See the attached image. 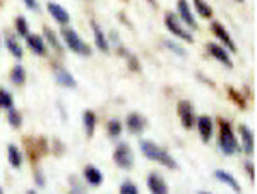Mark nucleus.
Here are the masks:
<instances>
[{
    "label": "nucleus",
    "instance_id": "nucleus-1",
    "mask_svg": "<svg viewBox=\"0 0 257 194\" xmlns=\"http://www.w3.org/2000/svg\"><path fill=\"white\" fill-rule=\"evenodd\" d=\"M139 146H141L143 155L146 156L148 160H151V162L161 163V165H165V167L172 168V170H177V168H178L175 158H173V156L170 155L167 150L160 148L158 144H155L153 141H141Z\"/></svg>",
    "mask_w": 257,
    "mask_h": 194
},
{
    "label": "nucleus",
    "instance_id": "nucleus-19",
    "mask_svg": "<svg viewBox=\"0 0 257 194\" xmlns=\"http://www.w3.org/2000/svg\"><path fill=\"white\" fill-rule=\"evenodd\" d=\"M214 177H216L219 182L230 185V187L233 189L235 192H242V187H240V184L237 182V179H235V177L231 175L230 172H226V170H216V172H214Z\"/></svg>",
    "mask_w": 257,
    "mask_h": 194
},
{
    "label": "nucleus",
    "instance_id": "nucleus-16",
    "mask_svg": "<svg viewBox=\"0 0 257 194\" xmlns=\"http://www.w3.org/2000/svg\"><path fill=\"white\" fill-rule=\"evenodd\" d=\"M240 131V136H242V144H243V151L248 155L254 153V148H255V143H254V133L248 129L247 126H240L238 127Z\"/></svg>",
    "mask_w": 257,
    "mask_h": 194
},
{
    "label": "nucleus",
    "instance_id": "nucleus-13",
    "mask_svg": "<svg viewBox=\"0 0 257 194\" xmlns=\"http://www.w3.org/2000/svg\"><path fill=\"white\" fill-rule=\"evenodd\" d=\"M148 187L153 194H168V185L165 184L163 177L160 174H149Z\"/></svg>",
    "mask_w": 257,
    "mask_h": 194
},
{
    "label": "nucleus",
    "instance_id": "nucleus-37",
    "mask_svg": "<svg viewBox=\"0 0 257 194\" xmlns=\"http://www.w3.org/2000/svg\"><path fill=\"white\" fill-rule=\"evenodd\" d=\"M149 4H151V6H155V7L158 6V2H156V0H149Z\"/></svg>",
    "mask_w": 257,
    "mask_h": 194
},
{
    "label": "nucleus",
    "instance_id": "nucleus-2",
    "mask_svg": "<svg viewBox=\"0 0 257 194\" xmlns=\"http://www.w3.org/2000/svg\"><path fill=\"white\" fill-rule=\"evenodd\" d=\"M219 148H221L223 155L233 156L240 151L237 138H235L233 127L228 121H219Z\"/></svg>",
    "mask_w": 257,
    "mask_h": 194
},
{
    "label": "nucleus",
    "instance_id": "nucleus-27",
    "mask_svg": "<svg viewBox=\"0 0 257 194\" xmlns=\"http://www.w3.org/2000/svg\"><path fill=\"white\" fill-rule=\"evenodd\" d=\"M122 134V124L117 119H111L108 122V136L110 138H118Z\"/></svg>",
    "mask_w": 257,
    "mask_h": 194
},
{
    "label": "nucleus",
    "instance_id": "nucleus-9",
    "mask_svg": "<svg viewBox=\"0 0 257 194\" xmlns=\"http://www.w3.org/2000/svg\"><path fill=\"white\" fill-rule=\"evenodd\" d=\"M208 52L211 57H214L218 62H221L225 67H228V69L233 67V62L230 59V53H228L223 47H219L216 43H208Z\"/></svg>",
    "mask_w": 257,
    "mask_h": 194
},
{
    "label": "nucleus",
    "instance_id": "nucleus-33",
    "mask_svg": "<svg viewBox=\"0 0 257 194\" xmlns=\"http://www.w3.org/2000/svg\"><path fill=\"white\" fill-rule=\"evenodd\" d=\"M128 67H131V71H134V72L141 71V64L134 55H128Z\"/></svg>",
    "mask_w": 257,
    "mask_h": 194
},
{
    "label": "nucleus",
    "instance_id": "nucleus-39",
    "mask_svg": "<svg viewBox=\"0 0 257 194\" xmlns=\"http://www.w3.org/2000/svg\"><path fill=\"white\" fill-rule=\"evenodd\" d=\"M237 2H243V0H237Z\"/></svg>",
    "mask_w": 257,
    "mask_h": 194
},
{
    "label": "nucleus",
    "instance_id": "nucleus-3",
    "mask_svg": "<svg viewBox=\"0 0 257 194\" xmlns=\"http://www.w3.org/2000/svg\"><path fill=\"white\" fill-rule=\"evenodd\" d=\"M62 38H64L65 45L72 50L74 53H77V55H91V48L89 45H86L84 41L79 35H77V31L74 30V28H64L62 30Z\"/></svg>",
    "mask_w": 257,
    "mask_h": 194
},
{
    "label": "nucleus",
    "instance_id": "nucleus-30",
    "mask_svg": "<svg viewBox=\"0 0 257 194\" xmlns=\"http://www.w3.org/2000/svg\"><path fill=\"white\" fill-rule=\"evenodd\" d=\"M120 192L122 194H138L139 189H138V185L132 184L131 180H125V182L120 185Z\"/></svg>",
    "mask_w": 257,
    "mask_h": 194
},
{
    "label": "nucleus",
    "instance_id": "nucleus-20",
    "mask_svg": "<svg viewBox=\"0 0 257 194\" xmlns=\"http://www.w3.org/2000/svg\"><path fill=\"white\" fill-rule=\"evenodd\" d=\"M82 124H84V131L88 138H93L94 129H96V115L93 110H84L82 114Z\"/></svg>",
    "mask_w": 257,
    "mask_h": 194
},
{
    "label": "nucleus",
    "instance_id": "nucleus-34",
    "mask_svg": "<svg viewBox=\"0 0 257 194\" xmlns=\"http://www.w3.org/2000/svg\"><path fill=\"white\" fill-rule=\"evenodd\" d=\"M23 2L26 4L28 9H31V11H40V4H38V0H23Z\"/></svg>",
    "mask_w": 257,
    "mask_h": 194
},
{
    "label": "nucleus",
    "instance_id": "nucleus-38",
    "mask_svg": "<svg viewBox=\"0 0 257 194\" xmlns=\"http://www.w3.org/2000/svg\"><path fill=\"white\" fill-rule=\"evenodd\" d=\"M2 192H4V191H2V187H0V194H2Z\"/></svg>",
    "mask_w": 257,
    "mask_h": 194
},
{
    "label": "nucleus",
    "instance_id": "nucleus-12",
    "mask_svg": "<svg viewBox=\"0 0 257 194\" xmlns=\"http://www.w3.org/2000/svg\"><path fill=\"white\" fill-rule=\"evenodd\" d=\"M197 129H199V134H201L202 141L209 143L211 136H213V121H211V117H208V115L197 117Z\"/></svg>",
    "mask_w": 257,
    "mask_h": 194
},
{
    "label": "nucleus",
    "instance_id": "nucleus-14",
    "mask_svg": "<svg viewBox=\"0 0 257 194\" xmlns=\"http://www.w3.org/2000/svg\"><path fill=\"white\" fill-rule=\"evenodd\" d=\"M91 28H93V33H94V43H96V47L101 52L108 53L110 52V43H108V40H106L103 30L99 28V24L96 23V21H91Z\"/></svg>",
    "mask_w": 257,
    "mask_h": 194
},
{
    "label": "nucleus",
    "instance_id": "nucleus-6",
    "mask_svg": "<svg viewBox=\"0 0 257 194\" xmlns=\"http://www.w3.org/2000/svg\"><path fill=\"white\" fill-rule=\"evenodd\" d=\"M177 112L178 117H180V122L185 129H192L194 124H196V115H194V109L192 103L187 100H180L177 105Z\"/></svg>",
    "mask_w": 257,
    "mask_h": 194
},
{
    "label": "nucleus",
    "instance_id": "nucleus-18",
    "mask_svg": "<svg viewBox=\"0 0 257 194\" xmlns=\"http://www.w3.org/2000/svg\"><path fill=\"white\" fill-rule=\"evenodd\" d=\"M84 177H86V180H88V184L93 185V187H98V185L103 184L101 170H98V168L93 167V165H88V167L84 168Z\"/></svg>",
    "mask_w": 257,
    "mask_h": 194
},
{
    "label": "nucleus",
    "instance_id": "nucleus-5",
    "mask_svg": "<svg viewBox=\"0 0 257 194\" xmlns=\"http://www.w3.org/2000/svg\"><path fill=\"white\" fill-rule=\"evenodd\" d=\"M113 160L118 168H122V170H131L132 165H134V155H132L131 146H128L127 143H120L118 146L115 148Z\"/></svg>",
    "mask_w": 257,
    "mask_h": 194
},
{
    "label": "nucleus",
    "instance_id": "nucleus-32",
    "mask_svg": "<svg viewBox=\"0 0 257 194\" xmlns=\"http://www.w3.org/2000/svg\"><path fill=\"white\" fill-rule=\"evenodd\" d=\"M163 45H165V47H167V48H170V50H172V52H175L177 55H185V50H184V48L178 47L177 43H173L172 40H163Z\"/></svg>",
    "mask_w": 257,
    "mask_h": 194
},
{
    "label": "nucleus",
    "instance_id": "nucleus-8",
    "mask_svg": "<svg viewBox=\"0 0 257 194\" xmlns=\"http://www.w3.org/2000/svg\"><path fill=\"white\" fill-rule=\"evenodd\" d=\"M211 30H213L214 35H216L218 38L226 45L228 50H230V52H237V45L233 43V40H231V35L226 31V28L223 26L221 23H218V21H213V24H211Z\"/></svg>",
    "mask_w": 257,
    "mask_h": 194
},
{
    "label": "nucleus",
    "instance_id": "nucleus-36",
    "mask_svg": "<svg viewBox=\"0 0 257 194\" xmlns=\"http://www.w3.org/2000/svg\"><path fill=\"white\" fill-rule=\"evenodd\" d=\"M36 184H38V185H45V180H43V175H41V172H36Z\"/></svg>",
    "mask_w": 257,
    "mask_h": 194
},
{
    "label": "nucleus",
    "instance_id": "nucleus-35",
    "mask_svg": "<svg viewBox=\"0 0 257 194\" xmlns=\"http://www.w3.org/2000/svg\"><path fill=\"white\" fill-rule=\"evenodd\" d=\"M245 170H247V174L250 175V179L254 180L255 179V168H254V165H252L250 162H245Z\"/></svg>",
    "mask_w": 257,
    "mask_h": 194
},
{
    "label": "nucleus",
    "instance_id": "nucleus-4",
    "mask_svg": "<svg viewBox=\"0 0 257 194\" xmlns=\"http://www.w3.org/2000/svg\"><path fill=\"white\" fill-rule=\"evenodd\" d=\"M165 26H167V30L172 33V35H175L177 38L187 41V43H192L194 41L192 33L187 31L184 26H182L180 19H178V16L175 12H167V14H165Z\"/></svg>",
    "mask_w": 257,
    "mask_h": 194
},
{
    "label": "nucleus",
    "instance_id": "nucleus-26",
    "mask_svg": "<svg viewBox=\"0 0 257 194\" xmlns=\"http://www.w3.org/2000/svg\"><path fill=\"white\" fill-rule=\"evenodd\" d=\"M192 2L196 6V12H199L202 18H211L213 16V9H211L208 2H204V0H192Z\"/></svg>",
    "mask_w": 257,
    "mask_h": 194
},
{
    "label": "nucleus",
    "instance_id": "nucleus-22",
    "mask_svg": "<svg viewBox=\"0 0 257 194\" xmlns=\"http://www.w3.org/2000/svg\"><path fill=\"white\" fill-rule=\"evenodd\" d=\"M9 77H11L12 84H16V86L24 84V81H26V72H24L23 65H16V67H12Z\"/></svg>",
    "mask_w": 257,
    "mask_h": 194
},
{
    "label": "nucleus",
    "instance_id": "nucleus-21",
    "mask_svg": "<svg viewBox=\"0 0 257 194\" xmlns=\"http://www.w3.org/2000/svg\"><path fill=\"white\" fill-rule=\"evenodd\" d=\"M7 158H9V163L12 168H19L21 163H23L21 151L18 150V146H14V144H9V146H7Z\"/></svg>",
    "mask_w": 257,
    "mask_h": 194
},
{
    "label": "nucleus",
    "instance_id": "nucleus-23",
    "mask_svg": "<svg viewBox=\"0 0 257 194\" xmlns=\"http://www.w3.org/2000/svg\"><path fill=\"white\" fill-rule=\"evenodd\" d=\"M43 31H45V40H47L48 43L52 45V47L55 48V50L59 52V53L64 52V47H62V43H60L59 36L55 35V31H52V30H50V28H45Z\"/></svg>",
    "mask_w": 257,
    "mask_h": 194
},
{
    "label": "nucleus",
    "instance_id": "nucleus-28",
    "mask_svg": "<svg viewBox=\"0 0 257 194\" xmlns=\"http://www.w3.org/2000/svg\"><path fill=\"white\" fill-rule=\"evenodd\" d=\"M16 31L21 36H28V21L23 16H18L16 18Z\"/></svg>",
    "mask_w": 257,
    "mask_h": 194
},
{
    "label": "nucleus",
    "instance_id": "nucleus-7",
    "mask_svg": "<svg viewBox=\"0 0 257 194\" xmlns=\"http://www.w3.org/2000/svg\"><path fill=\"white\" fill-rule=\"evenodd\" d=\"M177 11H178V16H180L182 23L187 24L190 30H196L197 23H196V19H194L192 9H190V6H189L187 0H178V2H177Z\"/></svg>",
    "mask_w": 257,
    "mask_h": 194
},
{
    "label": "nucleus",
    "instance_id": "nucleus-17",
    "mask_svg": "<svg viewBox=\"0 0 257 194\" xmlns=\"http://www.w3.org/2000/svg\"><path fill=\"white\" fill-rule=\"evenodd\" d=\"M26 43L31 48V52H35L36 55H47V47H45V40L40 35H28Z\"/></svg>",
    "mask_w": 257,
    "mask_h": 194
},
{
    "label": "nucleus",
    "instance_id": "nucleus-25",
    "mask_svg": "<svg viewBox=\"0 0 257 194\" xmlns=\"http://www.w3.org/2000/svg\"><path fill=\"white\" fill-rule=\"evenodd\" d=\"M6 47H7V50H9L14 57H18V59H23V48H21V45L18 43V40H14L12 36H7V38H6Z\"/></svg>",
    "mask_w": 257,
    "mask_h": 194
},
{
    "label": "nucleus",
    "instance_id": "nucleus-29",
    "mask_svg": "<svg viewBox=\"0 0 257 194\" xmlns=\"http://www.w3.org/2000/svg\"><path fill=\"white\" fill-rule=\"evenodd\" d=\"M14 105V100H12V94L6 89H0V107L2 109H9V107Z\"/></svg>",
    "mask_w": 257,
    "mask_h": 194
},
{
    "label": "nucleus",
    "instance_id": "nucleus-31",
    "mask_svg": "<svg viewBox=\"0 0 257 194\" xmlns=\"http://www.w3.org/2000/svg\"><path fill=\"white\" fill-rule=\"evenodd\" d=\"M228 93H230V98H231V100H233L235 103H238L240 109H245L247 103H245V100H243L242 96H240V93H238V91H235L233 88H228Z\"/></svg>",
    "mask_w": 257,
    "mask_h": 194
},
{
    "label": "nucleus",
    "instance_id": "nucleus-11",
    "mask_svg": "<svg viewBox=\"0 0 257 194\" xmlns=\"http://www.w3.org/2000/svg\"><path fill=\"white\" fill-rule=\"evenodd\" d=\"M48 12L52 14V18L57 21L59 24H64V26H67V24L70 23V16L69 12L64 9L62 6H59V4L55 2H48Z\"/></svg>",
    "mask_w": 257,
    "mask_h": 194
},
{
    "label": "nucleus",
    "instance_id": "nucleus-15",
    "mask_svg": "<svg viewBox=\"0 0 257 194\" xmlns=\"http://www.w3.org/2000/svg\"><path fill=\"white\" fill-rule=\"evenodd\" d=\"M127 129L131 131L132 134H141L144 129H146V119L141 114H131L127 117Z\"/></svg>",
    "mask_w": 257,
    "mask_h": 194
},
{
    "label": "nucleus",
    "instance_id": "nucleus-24",
    "mask_svg": "<svg viewBox=\"0 0 257 194\" xmlns=\"http://www.w3.org/2000/svg\"><path fill=\"white\" fill-rule=\"evenodd\" d=\"M7 121H9L11 127H14V129H18V127H21V124H23V117H21V114L14 109V105L7 109Z\"/></svg>",
    "mask_w": 257,
    "mask_h": 194
},
{
    "label": "nucleus",
    "instance_id": "nucleus-10",
    "mask_svg": "<svg viewBox=\"0 0 257 194\" xmlns=\"http://www.w3.org/2000/svg\"><path fill=\"white\" fill-rule=\"evenodd\" d=\"M53 74H55L57 82H59L60 86H64V88H72L74 89L77 86L74 76L67 71V69L60 67V65H55V67H53Z\"/></svg>",
    "mask_w": 257,
    "mask_h": 194
}]
</instances>
